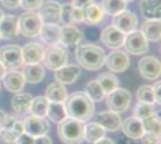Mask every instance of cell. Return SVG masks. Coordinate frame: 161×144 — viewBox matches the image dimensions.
<instances>
[{"label": "cell", "instance_id": "cell-1", "mask_svg": "<svg viewBox=\"0 0 161 144\" xmlns=\"http://www.w3.org/2000/svg\"><path fill=\"white\" fill-rule=\"evenodd\" d=\"M67 117L74 118L80 121H87L94 114V102L86 95V93L76 91L72 95L67 96L64 101Z\"/></svg>", "mask_w": 161, "mask_h": 144}, {"label": "cell", "instance_id": "cell-2", "mask_svg": "<svg viewBox=\"0 0 161 144\" xmlns=\"http://www.w3.org/2000/svg\"><path fill=\"white\" fill-rule=\"evenodd\" d=\"M75 55L77 62L83 69L96 71L105 65V59H106L105 51L100 46H96L93 43L78 45V47L76 48Z\"/></svg>", "mask_w": 161, "mask_h": 144}, {"label": "cell", "instance_id": "cell-3", "mask_svg": "<svg viewBox=\"0 0 161 144\" xmlns=\"http://www.w3.org/2000/svg\"><path fill=\"white\" fill-rule=\"evenodd\" d=\"M57 132L63 143L80 144L84 139V124L83 121L67 117L59 123Z\"/></svg>", "mask_w": 161, "mask_h": 144}, {"label": "cell", "instance_id": "cell-4", "mask_svg": "<svg viewBox=\"0 0 161 144\" xmlns=\"http://www.w3.org/2000/svg\"><path fill=\"white\" fill-rule=\"evenodd\" d=\"M43 65L51 71L60 69L67 64V52L61 45H49L46 49H43L42 60Z\"/></svg>", "mask_w": 161, "mask_h": 144}, {"label": "cell", "instance_id": "cell-5", "mask_svg": "<svg viewBox=\"0 0 161 144\" xmlns=\"http://www.w3.org/2000/svg\"><path fill=\"white\" fill-rule=\"evenodd\" d=\"M42 24L43 23L39 13L34 11H27L20 14L18 18V33L25 37H36L40 34Z\"/></svg>", "mask_w": 161, "mask_h": 144}, {"label": "cell", "instance_id": "cell-6", "mask_svg": "<svg viewBox=\"0 0 161 144\" xmlns=\"http://www.w3.org/2000/svg\"><path fill=\"white\" fill-rule=\"evenodd\" d=\"M131 104V93L124 88H117L107 94V106L109 110L115 113H123Z\"/></svg>", "mask_w": 161, "mask_h": 144}, {"label": "cell", "instance_id": "cell-7", "mask_svg": "<svg viewBox=\"0 0 161 144\" xmlns=\"http://www.w3.org/2000/svg\"><path fill=\"white\" fill-rule=\"evenodd\" d=\"M0 62L6 69L16 70L23 66L22 48L17 45H7L0 48Z\"/></svg>", "mask_w": 161, "mask_h": 144}, {"label": "cell", "instance_id": "cell-8", "mask_svg": "<svg viewBox=\"0 0 161 144\" xmlns=\"http://www.w3.org/2000/svg\"><path fill=\"white\" fill-rule=\"evenodd\" d=\"M124 46L126 52L134 55H141L148 52V41L141 31L134 30L125 35Z\"/></svg>", "mask_w": 161, "mask_h": 144}, {"label": "cell", "instance_id": "cell-9", "mask_svg": "<svg viewBox=\"0 0 161 144\" xmlns=\"http://www.w3.org/2000/svg\"><path fill=\"white\" fill-rule=\"evenodd\" d=\"M105 64L107 65L108 70H111V72L115 73H121L125 72L128 70L130 65V59L126 52L121 51V49H114L105 59Z\"/></svg>", "mask_w": 161, "mask_h": 144}, {"label": "cell", "instance_id": "cell-10", "mask_svg": "<svg viewBox=\"0 0 161 144\" xmlns=\"http://www.w3.org/2000/svg\"><path fill=\"white\" fill-rule=\"evenodd\" d=\"M39 16L42 23L59 24L61 22V5L58 1H46L39 7Z\"/></svg>", "mask_w": 161, "mask_h": 144}, {"label": "cell", "instance_id": "cell-11", "mask_svg": "<svg viewBox=\"0 0 161 144\" xmlns=\"http://www.w3.org/2000/svg\"><path fill=\"white\" fill-rule=\"evenodd\" d=\"M138 71L143 78L148 81H156L161 75L160 61L155 56H144L138 62Z\"/></svg>", "mask_w": 161, "mask_h": 144}, {"label": "cell", "instance_id": "cell-12", "mask_svg": "<svg viewBox=\"0 0 161 144\" xmlns=\"http://www.w3.org/2000/svg\"><path fill=\"white\" fill-rule=\"evenodd\" d=\"M125 35L126 34H124L123 31L117 29L112 24V25H108L102 30V33L100 35V40L106 47L112 48V49H118L121 46H124Z\"/></svg>", "mask_w": 161, "mask_h": 144}, {"label": "cell", "instance_id": "cell-13", "mask_svg": "<svg viewBox=\"0 0 161 144\" xmlns=\"http://www.w3.org/2000/svg\"><path fill=\"white\" fill-rule=\"evenodd\" d=\"M23 125H24V132L33 137L43 136L49 130V124L47 123V120L45 118L35 117V115H29L25 118Z\"/></svg>", "mask_w": 161, "mask_h": 144}, {"label": "cell", "instance_id": "cell-14", "mask_svg": "<svg viewBox=\"0 0 161 144\" xmlns=\"http://www.w3.org/2000/svg\"><path fill=\"white\" fill-rule=\"evenodd\" d=\"M113 25L119 29L124 34H129L136 30L137 27V17L130 10H124L118 14L113 16Z\"/></svg>", "mask_w": 161, "mask_h": 144}, {"label": "cell", "instance_id": "cell-15", "mask_svg": "<svg viewBox=\"0 0 161 144\" xmlns=\"http://www.w3.org/2000/svg\"><path fill=\"white\" fill-rule=\"evenodd\" d=\"M94 120L95 123L101 125L105 131H109V132H115L121 126V119L119 117V113H115L112 110L99 112L94 117Z\"/></svg>", "mask_w": 161, "mask_h": 144}, {"label": "cell", "instance_id": "cell-16", "mask_svg": "<svg viewBox=\"0 0 161 144\" xmlns=\"http://www.w3.org/2000/svg\"><path fill=\"white\" fill-rule=\"evenodd\" d=\"M80 75V67L77 65H64L60 69L54 71V78L61 84H72L77 81Z\"/></svg>", "mask_w": 161, "mask_h": 144}, {"label": "cell", "instance_id": "cell-17", "mask_svg": "<svg viewBox=\"0 0 161 144\" xmlns=\"http://www.w3.org/2000/svg\"><path fill=\"white\" fill-rule=\"evenodd\" d=\"M83 40V34L80 29H77L74 25H65L60 29V41L61 46L70 47L80 45V42Z\"/></svg>", "mask_w": 161, "mask_h": 144}, {"label": "cell", "instance_id": "cell-18", "mask_svg": "<svg viewBox=\"0 0 161 144\" xmlns=\"http://www.w3.org/2000/svg\"><path fill=\"white\" fill-rule=\"evenodd\" d=\"M61 22L65 25H72L76 23L84 22V11L83 8L74 7L71 4L61 5Z\"/></svg>", "mask_w": 161, "mask_h": 144}, {"label": "cell", "instance_id": "cell-19", "mask_svg": "<svg viewBox=\"0 0 161 144\" xmlns=\"http://www.w3.org/2000/svg\"><path fill=\"white\" fill-rule=\"evenodd\" d=\"M43 55V47L40 43L30 42L22 47V58L24 64H40Z\"/></svg>", "mask_w": 161, "mask_h": 144}, {"label": "cell", "instance_id": "cell-20", "mask_svg": "<svg viewBox=\"0 0 161 144\" xmlns=\"http://www.w3.org/2000/svg\"><path fill=\"white\" fill-rule=\"evenodd\" d=\"M121 129L125 136L130 139H140L141 136L144 133L142 120L136 117H129L121 123Z\"/></svg>", "mask_w": 161, "mask_h": 144}, {"label": "cell", "instance_id": "cell-21", "mask_svg": "<svg viewBox=\"0 0 161 144\" xmlns=\"http://www.w3.org/2000/svg\"><path fill=\"white\" fill-rule=\"evenodd\" d=\"M4 85H5V89L10 93H19L23 90L24 85H25V79L22 75V72H18V71H10V72H6L4 78Z\"/></svg>", "mask_w": 161, "mask_h": 144}, {"label": "cell", "instance_id": "cell-22", "mask_svg": "<svg viewBox=\"0 0 161 144\" xmlns=\"http://www.w3.org/2000/svg\"><path fill=\"white\" fill-rule=\"evenodd\" d=\"M17 34H18V19L11 14H7V16L4 14L3 19L0 21L1 39L12 40L17 36Z\"/></svg>", "mask_w": 161, "mask_h": 144}, {"label": "cell", "instance_id": "cell-23", "mask_svg": "<svg viewBox=\"0 0 161 144\" xmlns=\"http://www.w3.org/2000/svg\"><path fill=\"white\" fill-rule=\"evenodd\" d=\"M60 29L61 27H59L58 24L43 23L39 36L41 37L42 41L48 45H57L60 41Z\"/></svg>", "mask_w": 161, "mask_h": 144}, {"label": "cell", "instance_id": "cell-24", "mask_svg": "<svg viewBox=\"0 0 161 144\" xmlns=\"http://www.w3.org/2000/svg\"><path fill=\"white\" fill-rule=\"evenodd\" d=\"M22 75L25 82L30 84H37L45 78V69L40 64H25Z\"/></svg>", "mask_w": 161, "mask_h": 144}, {"label": "cell", "instance_id": "cell-25", "mask_svg": "<svg viewBox=\"0 0 161 144\" xmlns=\"http://www.w3.org/2000/svg\"><path fill=\"white\" fill-rule=\"evenodd\" d=\"M83 11H84V23L88 25L99 24L106 14L102 6L100 4H96V3H92L86 8H83Z\"/></svg>", "mask_w": 161, "mask_h": 144}, {"label": "cell", "instance_id": "cell-26", "mask_svg": "<svg viewBox=\"0 0 161 144\" xmlns=\"http://www.w3.org/2000/svg\"><path fill=\"white\" fill-rule=\"evenodd\" d=\"M141 33L147 39V41L159 42L161 37L160 18L159 19H147L142 24Z\"/></svg>", "mask_w": 161, "mask_h": 144}, {"label": "cell", "instance_id": "cell-27", "mask_svg": "<svg viewBox=\"0 0 161 144\" xmlns=\"http://www.w3.org/2000/svg\"><path fill=\"white\" fill-rule=\"evenodd\" d=\"M45 97L49 102H64L67 97L66 88L59 82L52 83L47 87Z\"/></svg>", "mask_w": 161, "mask_h": 144}, {"label": "cell", "instance_id": "cell-28", "mask_svg": "<svg viewBox=\"0 0 161 144\" xmlns=\"http://www.w3.org/2000/svg\"><path fill=\"white\" fill-rule=\"evenodd\" d=\"M33 101V96L27 93H16L11 100V106L16 113L22 114L27 113L30 109V104Z\"/></svg>", "mask_w": 161, "mask_h": 144}, {"label": "cell", "instance_id": "cell-29", "mask_svg": "<svg viewBox=\"0 0 161 144\" xmlns=\"http://www.w3.org/2000/svg\"><path fill=\"white\" fill-rule=\"evenodd\" d=\"M140 10L147 19L160 18V0H141Z\"/></svg>", "mask_w": 161, "mask_h": 144}, {"label": "cell", "instance_id": "cell-30", "mask_svg": "<svg viewBox=\"0 0 161 144\" xmlns=\"http://www.w3.org/2000/svg\"><path fill=\"white\" fill-rule=\"evenodd\" d=\"M105 133H106L105 129L95 121L84 125V139L88 141L89 143H93L95 141L105 137Z\"/></svg>", "mask_w": 161, "mask_h": 144}, {"label": "cell", "instance_id": "cell-31", "mask_svg": "<svg viewBox=\"0 0 161 144\" xmlns=\"http://www.w3.org/2000/svg\"><path fill=\"white\" fill-rule=\"evenodd\" d=\"M46 115L54 123H60L64 119H66L67 113L64 102H49Z\"/></svg>", "mask_w": 161, "mask_h": 144}, {"label": "cell", "instance_id": "cell-32", "mask_svg": "<svg viewBox=\"0 0 161 144\" xmlns=\"http://www.w3.org/2000/svg\"><path fill=\"white\" fill-rule=\"evenodd\" d=\"M48 104H49V101H48L45 96H36V97L33 99L31 104H30V109L29 110L31 112V115L45 118L46 114H47Z\"/></svg>", "mask_w": 161, "mask_h": 144}, {"label": "cell", "instance_id": "cell-33", "mask_svg": "<svg viewBox=\"0 0 161 144\" xmlns=\"http://www.w3.org/2000/svg\"><path fill=\"white\" fill-rule=\"evenodd\" d=\"M96 81L99 82V84L101 85V88L105 91L106 95L119 87V81H118L117 76L113 75V73H102L97 77Z\"/></svg>", "mask_w": 161, "mask_h": 144}, {"label": "cell", "instance_id": "cell-34", "mask_svg": "<svg viewBox=\"0 0 161 144\" xmlns=\"http://www.w3.org/2000/svg\"><path fill=\"white\" fill-rule=\"evenodd\" d=\"M86 95L93 101V102H100L105 99V91L102 90L101 85L99 84L97 81H90L88 82V84L86 85Z\"/></svg>", "mask_w": 161, "mask_h": 144}, {"label": "cell", "instance_id": "cell-35", "mask_svg": "<svg viewBox=\"0 0 161 144\" xmlns=\"http://www.w3.org/2000/svg\"><path fill=\"white\" fill-rule=\"evenodd\" d=\"M101 6L106 14L115 16L126 8V3L124 0H102Z\"/></svg>", "mask_w": 161, "mask_h": 144}, {"label": "cell", "instance_id": "cell-36", "mask_svg": "<svg viewBox=\"0 0 161 144\" xmlns=\"http://www.w3.org/2000/svg\"><path fill=\"white\" fill-rule=\"evenodd\" d=\"M143 130L144 132H150L154 135H160V117L156 114H153L150 117L142 120Z\"/></svg>", "mask_w": 161, "mask_h": 144}, {"label": "cell", "instance_id": "cell-37", "mask_svg": "<svg viewBox=\"0 0 161 144\" xmlns=\"http://www.w3.org/2000/svg\"><path fill=\"white\" fill-rule=\"evenodd\" d=\"M135 115L134 117L138 118V119H146V118L150 117L153 114H156L155 113V108L152 103H144V102H138L136 104L134 109Z\"/></svg>", "mask_w": 161, "mask_h": 144}, {"label": "cell", "instance_id": "cell-38", "mask_svg": "<svg viewBox=\"0 0 161 144\" xmlns=\"http://www.w3.org/2000/svg\"><path fill=\"white\" fill-rule=\"evenodd\" d=\"M137 100H138V102L152 103L153 104L155 102L153 88L150 85H141L137 90Z\"/></svg>", "mask_w": 161, "mask_h": 144}, {"label": "cell", "instance_id": "cell-39", "mask_svg": "<svg viewBox=\"0 0 161 144\" xmlns=\"http://www.w3.org/2000/svg\"><path fill=\"white\" fill-rule=\"evenodd\" d=\"M42 0H20V7L25 11H35L41 6Z\"/></svg>", "mask_w": 161, "mask_h": 144}, {"label": "cell", "instance_id": "cell-40", "mask_svg": "<svg viewBox=\"0 0 161 144\" xmlns=\"http://www.w3.org/2000/svg\"><path fill=\"white\" fill-rule=\"evenodd\" d=\"M142 144H158L160 143V135H154L150 132H144L141 136Z\"/></svg>", "mask_w": 161, "mask_h": 144}, {"label": "cell", "instance_id": "cell-41", "mask_svg": "<svg viewBox=\"0 0 161 144\" xmlns=\"http://www.w3.org/2000/svg\"><path fill=\"white\" fill-rule=\"evenodd\" d=\"M14 144H34V137L25 133V132H23L14 141Z\"/></svg>", "mask_w": 161, "mask_h": 144}, {"label": "cell", "instance_id": "cell-42", "mask_svg": "<svg viewBox=\"0 0 161 144\" xmlns=\"http://www.w3.org/2000/svg\"><path fill=\"white\" fill-rule=\"evenodd\" d=\"M152 88H153V94H154L155 102L160 106V103H161V82L160 81L156 82L154 84V87H152Z\"/></svg>", "mask_w": 161, "mask_h": 144}, {"label": "cell", "instance_id": "cell-43", "mask_svg": "<svg viewBox=\"0 0 161 144\" xmlns=\"http://www.w3.org/2000/svg\"><path fill=\"white\" fill-rule=\"evenodd\" d=\"M1 4L10 10H14L20 7V0H1Z\"/></svg>", "mask_w": 161, "mask_h": 144}, {"label": "cell", "instance_id": "cell-44", "mask_svg": "<svg viewBox=\"0 0 161 144\" xmlns=\"http://www.w3.org/2000/svg\"><path fill=\"white\" fill-rule=\"evenodd\" d=\"M92 3H94V0H71V5L77 8H86Z\"/></svg>", "mask_w": 161, "mask_h": 144}, {"label": "cell", "instance_id": "cell-45", "mask_svg": "<svg viewBox=\"0 0 161 144\" xmlns=\"http://www.w3.org/2000/svg\"><path fill=\"white\" fill-rule=\"evenodd\" d=\"M34 144H52V139L46 135L34 137Z\"/></svg>", "mask_w": 161, "mask_h": 144}, {"label": "cell", "instance_id": "cell-46", "mask_svg": "<svg viewBox=\"0 0 161 144\" xmlns=\"http://www.w3.org/2000/svg\"><path fill=\"white\" fill-rule=\"evenodd\" d=\"M7 115L5 112H3V110H0V132L3 131L4 129V126H5V124H6V120H7Z\"/></svg>", "mask_w": 161, "mask_h": 144}, {"label": "cell", "instance_id": "cell-47", "mask_svg": "<svg viewBox=\"0 0 161 144\" xmlns=\"http://www.w3.org/2000/svg\"><path fill=\"white\" fill-rule=\"evenodd\" d=\"M93 144H115V143H114V141H112L111 138L102 137V138H100V139L93 142Z\"/></svg>", "mask_w": 161, "mask_h": 144}, {"label": "cell", "instance_id": "cell-48", "mask_svg": "<svg viewBox=\"0 0 161 144\" xmlns=\"http://www.w3.org/2000/svg\"><path fill=\"white\" fill-rule=\"evenodd\" d=\"M7 71H6V67L0 62V81L4 78V76H5V73H6Z\"/></svg>", "mask_w": 161, "mask_h": 144}, {"label": "cell", "instance_id": "cell-49", "mask_svg": "<svg viewBox=\"0 0 161 144\" xmlns=\"http://www.w3.org/2000/svg\"><path fill=\"white\" fill-rule=\"evenodd\" d=\"M3 17H4V12H3V11H1V10H0V21H1V19H3Z\"/></svg>", "mask_w": 161, "mask_h": 144}, {"label": "cell", "instance_id": "cell-50", "mask_svg": "<svg viewBox=\"0 0 161 144\" xmlns=\"http://www.w3.org/2000/svg\"><path fill=\"white\" fill-rule=\"evenodd\" d=\"M125 3H128V1H134V0H124Z\"/></svg>", "mask_w": 161, "mask_h": 144}, {"label": "cell", "instance_id": "cell-51", "mask_svg": "<svg viewBox=\"0 0 161 144\" xmlns=\"http://www.w3.org/2000/svg\"><path fill=\"white\" fill-rule=\"evenodd\" d=\"M0 40H1V35H0Z\"/></svg>", "mask_w": 161, "mask_h": 144}]
</instances>
